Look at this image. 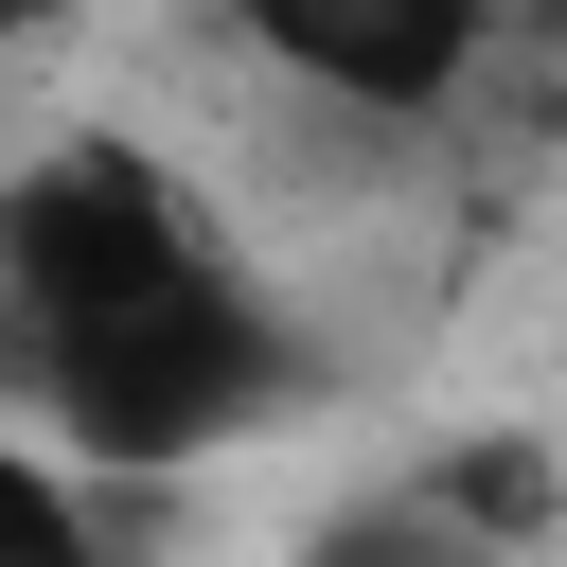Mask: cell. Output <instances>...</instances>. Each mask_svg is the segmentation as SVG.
I'll use <instances>...</instances> for the list:
<instances>
[{"instance_id": "obj_3", "label": "cell", "mask_w": 567, "mask_h": 567, "mask_svg": "<svg viewBox=\"0 0 567 567\" xmlns=\"http://www.w3.org/2000/svg\"><path fill=\"white\" fill-rule=\"evenodd\" d=\"M567 532V443L549 425H461L390 478H354L284 567H549Z\"/></svg>"}, {"instance_id": "obj_1", "label": "cell", "mask_w": 567, "mask_h": 567, "mask_svg": "<svg viewBox=\"0 0 567 567\" xmlns=\"http://www.w3.org/2000/svg\"><path fill=\"white\" fill-rule=\"evenodd\" d=\"M319 390H337V354H319L301 284H266V248L195 195L177 142L53 124L0 159V408L89 496L213 478V461L284 443Z\"/></svg>"}, {"instance_id": "obj_2", "label": "cell", "mask_w": 567, "mask_h": 567, "mask_svg": "<svg viewBox=\"0 0 567 567\" xmlns=\"http://www.w3.org/2000/svg\"><path fill=\"white\" fill-rule=\"evenodd\" d=\"M230 53L284 89V106H319V124H354V142H443L461 124V89L514 53L478 0H248L230 18Z\"/></svg>"}, {"instance_id": "obj_5", "label": "cell", "mask_w": 567, "mask_h": 567, "mask_svg": "<svg viewBox=\"0 0 567 567\" xmlns=\"http://www.w3.org/2000/svg\"><path fill=\"white\" fill-rule=\"evenodd\" d=\"M549 567H567V532H549Z\"/></svg>"}, {"instance_id": "obj_4", "label": "cell", "mask_w": 567, "mask_h": 567, "mask_svg": "<svg viewBox=\"0 0 567 567\" xmlns=\"http://www.w3.org/2000/svg\"><path fill=\"white\" fill-rule=\"evenodd\" d=\"M0 567H124V514H106L18 408H0Z\"/></svg>"}]
</instances>
